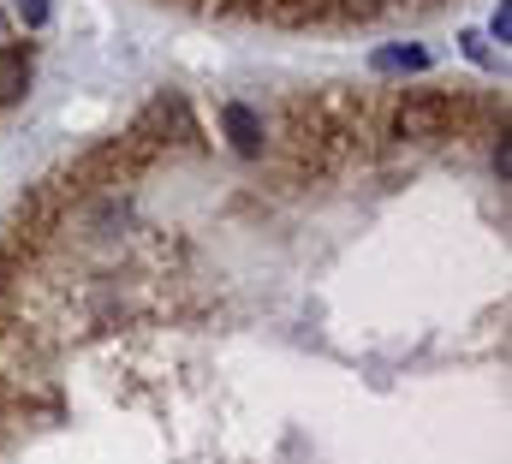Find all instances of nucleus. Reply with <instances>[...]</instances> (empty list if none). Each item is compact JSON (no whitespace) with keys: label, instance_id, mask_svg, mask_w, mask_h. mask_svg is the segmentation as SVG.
<instances>
[{"label":"nucleus","instance_id":"f257e3e1","mask_svg":"<svg viewBox=\"0 0 512 464\" xmlns=\"http://www.w3.org/2000/svg\"><path fill=\"white\" fill-rule=\"evenodd\" d=\"M447 119H453V96H411V102H399V114H393V137L423 143V137H441Z\"/></svg>","mask_w":512,"mask_h":464},{"label":"nucleus","instance_id":"f03ea898","mask_svg":"<svg viewBox=\"0 0 512 464\" xmlns=\"http://www.w3.org/2000/svg\"><path fill=\"white\" fill-rule=\"evenodd\" d=\"M221 125H227V143H233L239 155H262V119H256L245 102H227V108H221Z\"/></svg>","mask_w":512,"mask_h":464},{"label":"nucleus","instance_id":"7ed1b4c3","mask_svg":"<svg viewBox=\"0 0 512 464\" xmlns=\"http://www.w3.org/2000/svg\"><path fill=\"white\" fill-rule=\"evenodd\" d=\"M423 66H429L423 48H382L376 54V72H423Z\"/></svg>","mask_w":512,"mask_h":464},{"label":"nucleus","instance_id":"20e7f679","mask_svg":"<svg viewBox=\"0 0 512 464\" xmlns=\"http://www.w3.org/2000/svg\"><path fill=\"white\" fill-rule=\"evenodd\" d=\"M12 12L24 18V30H42L48 24V0H12Z\"/></svg>","mask_w":512,"mask_h":464},{"label":"nucleus","instance_id":"39448f33","mask_svg":"<svg viewBox=\"0 0 512 464\" xmlns=\"http://www.w3.org/2000/svg\"><path fill=\"white\" fill-rule=\"evenodd\" d=\"M495 42H512V6L507 0L495 6Z\"/></svg>","mask_w":512,"mask_h":464}]
</instances>
